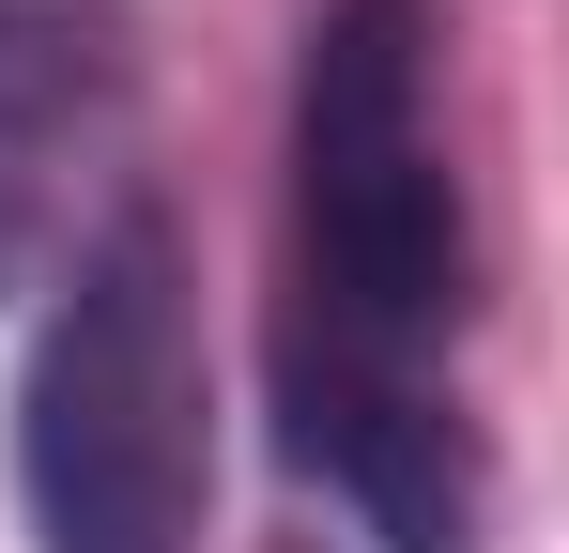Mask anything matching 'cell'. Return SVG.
<instances>
[{
	"instance_id": "obj_1",
	"label": "cell",
	"mask_w": 569,
	"mask_h": 553,
	"mask_svg": "<svg viewBox=\"0 0 569 553\" xmlns=\"http://www.w3.org/2000/svg\"><path fill=\"white\" fill-rule=\"evenodd\" d=\"M477 323V215L431 108V0H323L292 62V354L447 369Z\"/></svg>"
},
{
	"instance_id": "obj_5",
	"label": "cell",
	"mask_w": 569,
	"mask_h": 553,
	"mask_svg": "<svg viewBox=\"0 0 569 553\" xmlns=\"http://www.w3.org/2000/svg\"><path fill=\"white\" fill-rule=\"evenodd\" d=\"M292 553H308V539H292Z\"/></svg>"
},
{
	"instance_id": "obj_3",
	"label": "cell",
	"mask_w": 569,
	"mask_h": 553,
	"mask_svg": "<svg viewBox=\"0 0 569 553\" xmlns=\"http://www.w3.org/2000/svg\"><path fill=\"white\" fill-rule=\"evenodd\" d=\"M278 431L292 461L355 507V539L385 553H477L492 523V446H477L462 384L447 369H339L278 339Z\"/></svg>"
},
{
	"instance_id": "obj_2",
	"label": "cell",
	"mask_w": 569,
	"mask_h": 553,
	"mask_svg": "<svg viewBox=\"0 0 569 553\" xmlns=\"http://www.w3.org/2000/svg\"><path fill=\"white\" fill-rule=\"evenodd\" d=\"M200 492H216L200 262L170 200H108L16 369V507L31 553H200Z\"/></svg>"
},
{
	"instance_id": "obj_4",
	"label": "cell",
	"mask_w": 569,
	"mask_h": 553,
	"mask_svg": "<svg viewBox=\"0 0 569 553\" xmlns=\"http://www.w3.org/2000/svg\"><path fill=\"white\" fill-rule=\"evenodd\" d=\"M123 92H139L123 0H0V292H31V262L62 247V200L93 184Z\"/></svg>"
}]
</instances>
